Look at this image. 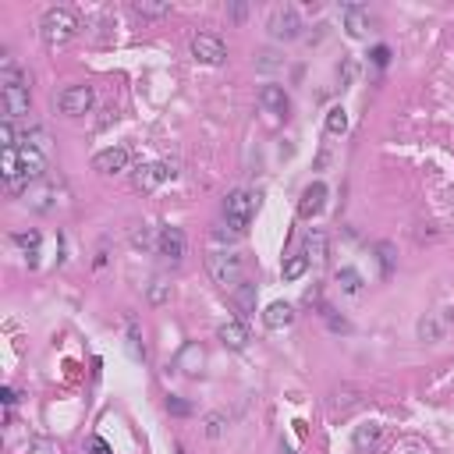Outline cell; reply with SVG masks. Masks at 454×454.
I'll return each mask as SVG.
<instances>
[{"instance_id": "obj_25", "label": "cell", "mask_w": 454, "mask_h": 454, "mask_svg": "<svg viewBox=\"0 0 454 454\" xmlns=\"http://www.w3.org/2000/svg\"><path fill=\"white\" fill-rule=\"evenodd\" d=\"M305 270H309V260L298 252V256H288L284 260V270L281 274H284V281H298V277H305Z\"/></svg>"}, {"instance_id": "obj_21", "label": "cell", "mask_w": 454, "mask_h": 454, "mask_svg": "<svg viewBox=\"0 0 454 454\" xmlns=\"http://www.w3.org/2000/svg\"><path fill=\"white\" fill-rule=\"evenodd\" d=\"M124 344H128V355L135 359V362H146V344H142V330H139V323L128 316V334H124Z\"/></svg>"}, {"instance_id": "obj_28", "label": "cell", "mask_w": 454, "mask_h": 454, "mask_svg": "<svg viewBox=\"0 0 454 454\" xmlns=\"http://www.w3.org/2000/svg\"><path fill=\"white\" fill-rule=\"evenodd\" d=\"M0 142H4V149H22L18 132H15V121H4V124H0Z\"/></svg>"}, {"instance_id": "obj_7", "label": "cell", "mask_w": 454, "mask_h": 454, "mask_svg": "<svg viewBox=\"0 0 454 454\" xmlns=\"http://www.w3.org/2000/svg\"><path fill=\"white\" fill-rule=\"evenodd\" d=\"M192 57H195L199 64H223V61H227V47H223L220 36L199 33V36L192 40Z\"/></svg>"}, {"instance_id": "obj_3", "label": "cell", "mask_w": 454, "mask_h": 454, "mask_svg": "<svg viewBox=\"0 0 454 454\" xmlns=\"http://www.w3.org/2000/svg\"><path fill=\"white\" fill-rule=\"evenodd\" d=\"M242 270H245V263H242V256L238 252H231V249H220V252H209L206 256V274L213 277V284H220V288H238L242 284Z\"/></svg>"}, {"instance_id": "obj_33", "label": "cell", "mask_w": 454, "mask_h": 454, "mask_svg": "<svg viewBox=\"0 0 454 454\" xmlns=\"http://www.w3.org/2000/svg\"><path fill=\"white\" fill-rule=\"evenodd\" d=\"M260 68H281V61H277V54H274V50H267V54H260Z\"/></svg>"}, {"instance_id": "obj_8", "label": "cell", "mask_w": 454, "mask_h": 454, "mask_svg": "<svg viewBox=\"0 0 454 454\" xmlns=\"http://www.w3.org/2000/svg\"><path fill=\"white\" fill-rule=\"evenodd\" d=\"M270 36H274V40H284V43L298 40V36H302V18H298V11H295V8H277V11L270 15Z\"/></svg>"}, {"instance_id": "obj_14", "label": "cell", "mask_w": 454, "mask_h": 454, "mask_svg": "<svg viewBox=\"0 0 454 454\" xmlns=\"http://www.w3.org/2000/svg\"><path fill=\"white\" fill-rule=\"evenodd\" d=\"M216 337H220L227 348H231V351H242V348L249 344V330H245L242 320H227V323H220Z\"/></svg>"}, {"instance_id": "obj_24", "label": "cell", "mask_w": 454, "mask_h": 454, "mask_svg": "<svg viewBox=\"0 0 454 454\" xmlns=\"http://www.w3.org/2000/svg\"><path fill=\"white\" fill-rule=\"evenodd\" d=\"M323 124H327L330 135H344V132H348V114H344V107H330Z\"/></svg>"}, {"instance_id": "obj_35", "label": "cell", "mask_w": 454, "mask_h": 454, "mask_svg": "<svg viewBox=\"0 0 454 454\" xmlns=\"http://www.w3.org/2000/svg\"><path fill=\"white\" fill-rule=\"evenodd\" d=\"M387 57H390V50H387V47H376V50H373V64H376V68H383V64H387Z\"/></svg>"}, {"instance_id": "obj_32", "label": "cell", "mask_w": 454, "mask_h": 454, "mask_svg": "<svg viewBox=\"0 0 454 454\" xmlns=\"http://www.w3.org/2000/svg\"><path fill=\"white\" fill-rule=\"evenodd\" d=\"M167 412H170V415H188V412H192V404H188V401H181V397H167Z\"/></svg>"}, {"instance_id": "obj_34", "label": "cell", "mask_w": 454, "mask_h": 454, "mask_svg": "<svg viewBox=\"0 0 454 454\" xmlns=\"http://www.w3.org/2000/svg\"><path fill=\"white\" fill-rule=\"evenodd\" d=\"M380 263H383V274H390V267H394V256H390V245H380Z\"/></svg>"}, {"instance_id": "obj_9", "label": "cell", "mask_w": 454, "mask_h": 454, "mask_svg": "<svg viewBox=\"0 0 454 454\" xmlns=\"http://www.w3.org/2000/svg\"><path fill=\"white\" fill-rule=\"evenodd\" d=\"M18 160H22V177H25L29 185L47 177V153H43L40 146H22V149H18Z\"/></svg>"}, {"instance_id": "obj_19", "label": "cell", "mask_w": 454, "mask_h": 454, "mask_svg": "<svg viewBox=\"0 0 454 454\" xmlns=\"http://www.w3.org/2000/svg\"><path fill=\"white\" fill-rule=\"evenodd\" d=\"M302 256L313 263H323L327 260V231H320V227H313V231L305 235V245H302Z\"/></svg>"}, {"instance_id": "obj_13", "label": "cell", "mask_w": 454, "mask_h": 454, "mask_svg": "<svg viewBox=\"0 0 454 454\" xmlns=\"http://www.w3.org/2000/svg\"><path fill=\"white\" fill-rule=\"evenodd\" d=\"M344 29L351 40H362L369 33V8L362 4H344Z\"/></svg>"}, {"instance_id": "obj_27", "label": "cell", "mask_w": 454, "mask_h": 454, "mask_svg": "<svg viewBox=\"0 0 454 454\" xmlns=\"http://www.w3.org/2000/svg\"><path fill=\"white\" fill-rule=\"evenodd\" d=\"M135 15H142V18H167L170 15V4H146V0H139Z\"/></svg>"}, {"instance_id": "obj_31", "label": "cell", "mask_w": 454, "mask_h": 454, "mask_svg": "<svg viewBox=\"0 0 454 454\" xmlns=\"http://www.w3.org/2000/svg\"><path fill=\"white\" fill-rule=\"evenodd\" d=\"M170 298V284L167 281H153V288H149V302L153 305H163Z\"/></svg>"}, {"instance_id": "obj_37", "label": "cell", "mask_w": 454, "mask_h": 454, "mask_svg": "<svg viewBox=\"0 0 454 454\" xmlns=\"http://www.w3.org/2000/svg\"><path fill=\"white\" fill-rule=\"evenodd\" d=\"M0 397H4V404H8V408H11V404H15V401H18V397H15V390H11V387H4V394H0Z\"/></svg>"}, {"instance_id": "obj_23", "label": "cell", "mask_w": 454, "mask_h": 454, "mask_svg": "<svg viewBox=\"0 0 454 454\" xmlns=\"http://www.w3.org/2000/svg\"><path fill=\"white\" fill-rule=\"evenodd\" d=\"M337 284H341V291L359 295V291H362V274H359L355 267H344V270H337Z\"/></svg>"}, {"instance_id": "obj_2", "label": "cell", "mask_w": 454, "mask_h": 454, "mask_svg": "<svg viewBox=\"0 0 454 454\" xmlns=\"http://www.w3.org/2000/svg\"><path fill=\"white\" fill-rule=\"evenodd\" d=\"M75 33H78V18L71 8H50L40 22V36L47 47H64L68 40H75Z\"/></svg>"}, {"instance_id": "obj_11", "label": "cell", "mask_w": 454, "mask_h": 454, "mask_svg": "<svg viewBox=\"0 0 454 454\" xmlns=\"http://www.w3.org/2000/svg\"><path fill=\"white\" fill-rule=\"evenodd\" d=\"M93 170H100V174H121V170H128V149H121V146L100 149L93 156Z\"/></svg>"}, {"instance_id": "obj_30", "label": "cell", "mask_w": 454, "mask_h": 454, "mask_svg": "<svg viewBox=\"0 0 454 454\" xmlns=\"http://www.w3.org/2000/svg\"><path fill=\"white\" fill-rule=\"evenodd\" d=\"M132 245H135V249H142V252L153 245V235H149V227H146V223H142V227H132Z\"/></svg>"}, {"instance_id": "obj_1", "label": "cell", "mask_w": 454, "mask_h": 454, "mask_svg": "<svg viewBox=\"0 0 454 454\" xmlns=\"http://www.w3.org/2000/svg\"><path fill=\"white\" fill-rule=\"evenodd\" d=\"M0 96H4V110H8V121H18V117H29V107H33V96H29V75L15 64V61H4V75H0Z\"/></svg>"}, {"instance_id": "obj_41", "label": "cell", "mask_w": 454, "mask_h": 454, "mask_svg": "<svg viewBox=\"0 0 454 454\" xmlns=\"http://www.w3.org/2000/svg\"><path fill=\"white\" fill-rule=\"evenodd\" d=\"M177 454H181V450H177Z\"/></svg>"}, {"instance_id": "obj_10", "label": "cell", "mask_w": 454, "mask_h": 454, "mask_svg": "<svg viewBox=\"0 0 454 454\" xmlns=\"http://www.w3.org/2000/svg\"><path fill=\"white\" fill-rule=\"evenodd\" d=\"M323 206H327V185H323V181H313V185L302 192V199H298V216H302V220H313V216L323 213Z\"/></svg>"}, {"instance_id": "obj_18", "label": "cell", "mask_w": 454, "mask_h": 454, "mask_svg": "<svg viewBox=\"0 0 454 454\" xmlns=\"http://www.w3.org/2000/svg\"><path fill=\"white\" fill-rule=\"evenodd\" d=\"M260 103H263L267 110H274V114H288V107H291L284 86H263V89H260Z\"/></svg>"}, {"instance_id": "obj_16", "label": "cell", "mask_w": 454, "mask_h": 454, "mask_svg": "<svg viewBox=\"0 0 454 454\" xmlns=\"http://www.w3.org/2000/svg\"><path fill=\"white\" fill-rule=\"evenodd\" d=\"M202 362H206V351H202L195 341L185 344L181 355H177V369H181L185 376H199V373H202Z\"/></svg>"}, {"instance_id": "obj_4", "label": "cell", "mask_w": 454, "mask_h": 454, "mask_svg": "<svg viewBox=\"0 0 454 454\" xmlns=\"http://www.w3.org/2000/svg\"><path fill=\"white\" fill-rule=\"evenodd\" d=\"M256 195L252 192H231L223 199V220H227V227H231L235 235H245L249 231V220H252V213H256Z\"/></svg>"}, {"instance_id": "obj_40", "label": "cell", "mask_w": 454, "mask_h": 454, "mask_svg": "<svg viewBox=\"0 0 454 454\" xmlns=\"http://www.w3.org/2000/svg\"><path fill=\"white\" fill-rule=\"evenodd\" d=\"M447 320H450V323H454V305H450V309H447Z\"/></svg>"}, {"instance_id": "obj_22", "label": "cell", "mask_w": 454, "mask_h": 454, "mask_svg": "<svg viewBox=\"0 0 454 454\" xmlns=\"http://www.w3.org/2000/svg\"><path fill=\"white\" fill-rule=\"evenodd\" d=\"M15 245H22L25 256H29V263L36 267V256H40V231H18V235H15Z\"/></svg>"}, {"instance_id": "obj_26", "label": "cell", "mask_w": 454, "mask_h": 454, "mask_svg": "<svg viewBox=\"0 0 454 454\" xmlns=\"http://www.w3.org/2000/svg\"><path fill=\"white\" fill-rule=\"evenodd\" d=\"M415 334H419V341H440V323L433 316H422L419 327H415Z\"/></svg>"}, {"instance_id": "obj_29", "label": "cell", "mask_w": 454, "mask_h": 454, "mask_svg": "<svg viewBox=\"0 0 454 454\" xmlns=\"http://www.w3.org/2000/svg\"><path fill=\"white\" fill-rule=\"evenodd\" d=\"M223 426H227V419H223L220 412H213V415H206V436H209V440H216V436H223Z\"/></svg>"}, {"instance_id": "obj_5", "label": "cell", "mask_w": 454, "mask_h": 454, "mask_svg": "<svg viewBox=\"0 0 454 454\" xmlns=\"http://www.w3.org/2000/svg\"><path fill=\"white\" fill-rule=\"evenodd\" d=\"M93 100H96L93 86H68V89L57 96V107H61V114H68V117H82V114H89Z\"/></svg>"}, {"instance_id": "obj_12", "label": "cell", "mask_w": 454, "mask_h": 454, "mask_svg": "<svg viewBox=\"0 0 454 454\" xmlns=\"http://www.w3.org/2000/svg\"><path fill=\"white\" fill-rule=\"evenodd\" d=\"M167 177H174L170 163H146V167H139V170H135L132 185H135L139 192H153V188H156L160 181H167Z\"/></svg>"}, {"instance_id": "obj_38", "label": "cell", "mask_w": 454, "mask_h": 454, "mask_svg": "<svg viewBox=\"0 0 454 454\" xmlns=\"http://www.w3.org/2000/svg\"><path fill=\"white\" fill-rule=\"evenodd\" d=\"M231 18H238V22H242V18H245V4H235V8H231Z\"/></svg>"}, {"instance_id": "obj_36", "label": "cell", "mask_w": 454, "mask_h": 454, "mask_svg": "<svg viewBox=\"0 0 454 454\" xmlns=\"http://www.w3.org/2000/svg\"><path fill=\"white\" fill-rule=\"evenodd\" d=\"M89 450H93V454H110V447H107L100 436H93V440H89Z\"/></svg>"}, {"instance_id": "obj_15", "label": "cell", "mask_w": 454, "mask_h": 454, "mask_svg": "<svg viewBox=\"0 0 454 454\" xmlns=\"http://www.w3.org/2000/svg\"><path fill=\"white\" fill-rule=\"evenodd\" d=\"M380 433H383V426H380V422H362V426L355 429V436H351V447H355L359 454H369V450H376Z\"/></svg>"}, {"instance_id": "obj_17", "label": "cell", "mask_w": 454, "mask_h": 454, "mask_svg": "<svg viewBox=\"0 0 454 454\" xmlns=\"http://www.w3.org/2000/svg\"><path fill=\"white\" fill-rule=\"evenodd\" d=\"M263 323H267L270 330H284V327H291V323H295V309H291L288 302H274V305H267Z\"/></svg>"}, {"instance_id": "obj_20", "label": "cell", "mask_w": 454, "mask_h": 454, "mask_svg": "<svg viewBox=\"0 0 454 454\" xmlns=\"http://www.w3.org/2000/svg\"><path fill=\"white\" fill-rule=\"evenodd\" d=\"M235 305H238L242 316H252V313H256V284H252V281H242V284L235 288Z\"/></svg>"}, {"instance_id": "obj_6", "label": "cell", "mask_w": 454, "mask_h": 454, "mask_svg": "<svg viewBox=\"0 0 454 454\" xmlns=\"http://www.w3.org/2000/svg\"><path fill=\"white\" fill-rule=\"evenodd\" d=\"M156 252L167 260V263H181L185 252H188V238L181 227H160V235H156Z\"/></svg>"}, {"instance_id": "obj_39", "label": "cell", "mask_w": 454, "mask_h": 454, "mask_svg": "<svg viewBox=\"0 0 454 454\" xmlns=\"http://www.w3.org/2000/svg\"><path fill=\"white\" fill-rule=\"evenodd\" d=\"M341 78H344V82H351V78H355V64H344V71H341Z\"/></svg>"}]
</instances>
